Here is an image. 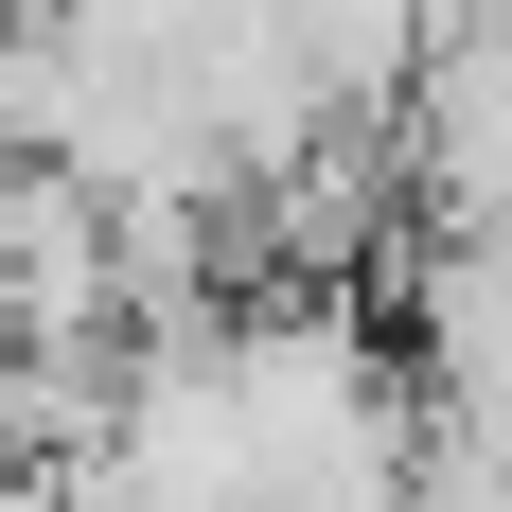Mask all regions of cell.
Wrapping results in <instances>:
<instances>
[{
  "instance_id": "cell-1",
  "label": "cell",
  "mask_w": 512,
  "mask_h": 512,
  "mask_svg": "<svg viewBox=\"0 0 512 512\" xmlns=\"http://www.w3.org/2000/svg\"><path fill=\"white\" fill-rule=\"evenodd\" d=\"M0 512H71V460H0Z\"/></svg>"
}]
</instances>
